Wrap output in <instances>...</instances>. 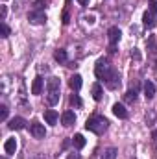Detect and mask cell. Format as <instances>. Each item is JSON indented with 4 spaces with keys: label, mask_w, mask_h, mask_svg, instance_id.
I'll use <instances>...</instances> for the list:
<instances>
[{
    "label": "cell",
    "mask_w": 157,
    "mask_h": 159,
    "mask_svg": "<svg viewBox=\"0 0 157 159\" xmlns=\"http://www.w3.org/2000/svg\"><path fill=\"white\" fill-rule=\"evenodd\" d=\"M117 154H118V150L111 146V148H105L104 150V154L100 156V159H117Z\"/></svg>",
    "instance_id": "d6986e66"
},
{
    "label": "cell",
    "mask_w": 157,
    "mask_h": 159,
    "mask_svg": "<svg viewBox=\"0 0 157 159\" xmlns=\"http://www.w3.org/2000/svg\"><path fill=\"white\" fill-rule=\"evenodd\" d=\"M148 11L154 13L157 17V0H150V2H148Z\"/></svg>",
    "instance_id": "d4e9b609"
},
{
    "label": "cell",
    "mask_w": 157,
    "mask_h": 159,
    "mask_svg": "<svg viewBox=\"0 0 157 159\" xmlns=\"http://www.w3.org/2000/svg\"><path fill=\"white\" fill-rule=\"evenodd\" d=\"M104 85H105L107 89H117L118 85H120V74H118L115 69H113V70L105 76V80H104Z\"/></svg>",
    "instance_id": "277c9868"
},
{
    "label": "cell",
    "mask_w": 157,
    "mask_h": 159,
    "mask_svg": "<svg viewBox=\"0 0 157 159\" xmlns=\"http://www.w3.org/2000/svg\"><path fill=\"white\" fill-rule=\"evenodd\" d=\"M142 22H144V26L146 28H155V24H157V20H155V15L154 13H150V11H146L144 15H142Z\"/></svg>",
    "instance_id": "ba28073f"
},
{
    "label": "cell",
    "mask_w": 157,
    "mask_h": 159,
    "mask_svg": "<svg viewBox=\"0 0 157 159\" xmlns=\"http://www.w3.org/2000/svg\"><path fill=\"white\" fill-rule=\"evenodd\" d=\"M72 146H74L76 150H81V148L85 146V137H83L81 133H76V135L72 137Z\"/></svg>",
    "instance_id": "e0dca14e"
},
{
    "label": "cell",
    "mask_w": 157,
    "mask_h": 159,
    "mask_svg": "<svg viewBox=\"0 0 157 159\" xmlns=\"http://www.w3.org/2000/svg\"><path fill=\"white\" fill-rule=\"evenodd\" d=\"M81 83H83V81H81V76H79V74H74V76L70 78V81H69L70 89H72V91H76V93L81 89Z\"/></svg>",
    "instance_id": "2e32d148"
},
{
    "label": "cell",
    "mask_w": 157,
    "mask_h": 159,
    "mask_svg": "<svg viewBox=\"0 0 157 159\" xmlns=\"http://www.w3.org/2000/svg\"><path fill=\"white\" fill-rule=\"evenodd\" d=\"M0 37H4V39L9 37V26H7L4 20H2V24H0Z\"/></svg>",
    "instance_id": "cb8c5ba5"
},
{
    "label": "cell",
    "mask_w": 157,
    "mask_h": 159,
    "mask_svg": "<svg viewBox=\"0 0 157 159\" xmlns=\"http://www.w3.org/2000/svg\"><path fill=\"white\" fill-rule=\"evenodd\" d=\"M61 122H63V126H72L76 122V113L74 111H65L61 115Z\"/></svg>",
    "instance_id": "30bf717a"
},
{
    "label": "cell",
    "mask_w": 157,
    "mask_h": 159,
    "mask_svg": "<svg viewBox=\"0 0 157 159\" xmlns=\"http://www.w3.org/2000/svg\"><path fill=\"white\" fill-rule=\"evenodd\" d=\"M148 50L150 52H157V37L155 35H150V39H148Z\"/></svg>",
    "instance_id": "603a6c76"
},
{
    "label": "cell",
    "mask_w": 157,
    "mask_h": 159,
    "mask_svg": "<svg viewBox=\"0 0 157 159\" xmlns=\"http://www.w3.org/2000/svg\"><path fill=\"white\" fill-rule=\"evenodd\" d=\"M28 20H30V24H35V26L44 24L46 22V13L43 9H34V11L28 13Z\"/></svg>",
    "instance_id": "3957f363"
},
{
    "label": "cell",
    "mask_w": 157,
    "mask_h": 159,
    "mask_svg": "<svg viewBox=\"0 0 157 159\" xmlns=\"http://www.w3.org/2000/svg\"><path fill=\"white\" fill-rule=\"evenodd\" d=\"M144 96H146L148 100H152V98L155 96V85H154L152 81H146V83H144Z\"/></svg>",
    "instance_id": "5bb4252c"
},
{
    "label": "cell",
    "mask_w": 157,
    "mask_h": 159,
    "mask_svg": "<svg viewBox=\"0 0 157 159\" xmlns=\"http://www.w3.org/2000/svg\"><path fill=\"white\" fill-rule=\"evenodd\" d=\"M43 87H44V80L41 78V76H37V78L34 80V83H32V94H41Z\"/></svg>",
    "instance_id": "8fae6325"
},
{
    "label": "cell",
    "mask_w": 157,
    "mask_h": 159,
    "mask_svg": "<svg viewBox=\"0 0 157 159\" xmlns=\"http://www.w3.org/2000/svg\"><path fill=\"white\" fill-rule=\"evenodd\" d=\"M48 2H50V0H35V2H34V6H35V9H43Z\"/></svg>",
    "instance_id": "83f0119b"
},
{
    "label": "cell",
    "mask_w": 157,
    "mask_h": 159,
    "mask_svg": "<svg viewBox=\"0 0 157 159\" xmlns=\"http://www.w3.org/2000/svg\"><path fill=\"white\" fill-rule=\"evenodd\" d=\"M46 102H48V106H56L59 102V91H50L46 96Z\"/></svg>",
    "instance_id": "ffe728a7"
},
{
    "label": "cell",
    "mask_w": 157,
    "mask_h": 159,
    "mask_svg": "<svg viewBox=\"0 0 157 159\" xmlns=\"http://www.w3.org/2000/svg\"><path fill=\"white\" fill-rule=\"evenodd\" d=\"M30 133L35 137V139H44V135H46V129H44V126L37 122V120H34L32 124H30Z\"/></svg>",
    "instance_id": "8992f818"
},
{
    "label": "cell",
    "mask_w": 157,
    "mask_h": 159,
    "mask_svg": "<svg viewBox=\"0 0 157 159\" xmlns=\"http://www.w3.org/2000/svg\"><path fill=\"white\" fill-rule=\"evenodd\" d=\"M155 69H157V61H155Z\"/></svg>",
    "instance_id": "e575fe53"
},
{
    "label": "cell",
    "mask_w": 157,
    "mask_h": 159,
    "mask_svg": "<svg viewBox=\"0 0 157 159\" xmlns=\"http://www.w3.org/2000/svg\"><path fill=\"white\" fill-rule=\"evenodd\" d=\"M91 94H92V98L96 100V102H100L102 100V94H104V89H102V83H92V87H91Z\"/></svg>",
    "instance_id": "9c48e42d"
},
{
    "label": "cell",
    "mask_w": 157,
    "mask_h": 159,
    "mask_svg": "<svg viewBox=\"0 0 157 159\" xmlns=\"http://www.w3.org/2000/svg\"><path fill=\"white\" fill-rule=\"evenodd\" d=\"M63 24H69V13L67 11L63 13Z\"/></svg>",
    "instance_id": "4dcf8cb0"
},
{
    "label": "cell",
    "mask_w": 157,
    "mask_h": 159,
    "mask_svg": "<svg viewBox=\"0 0 157 159\" xmlns=\"http://www.w3.org/2000/svg\"><path fill=\"white\" fill-rule=\"evenodd\" d=\"M70 104L76 106V107H81V100H79L78 94H72V96H70Z\"/></svg>",
    "instance_id": "4316f807"
},
{
    "label": "cell",
    "mask_w": 157,
    "mask_h": 159,
    "mask_svg": "<svg viewBox=\"0 0 157 159\" xmlns=\"http://www.w3.org/2000/svg\"><path fill=\"white\" fill-rule=\"evenodd\" d=\"M6 15H7V7L0 6V20H6Z\"/></svg>",
    "instance_id": "f1b7e54d"
},
{
    "label": "cell",
    "mask_w": 157,
    "mask_h": 159,
    "mask_svg": "<svg viewBox=\"0 0 157 159\" xmlns=\"http://www.w3.org/2000/svg\"><path fill=\"white\" fill-rule=\"evenodd\" d=\"M54 59H56V61H59V63H67V59H69V56H67V50H63V48H57V50L54 52Z\"/></svg>",
    "instance_id": "ac0fdd59"
},
{
    "label": "cell",
    "mask_w": 157,
    "mask_h": 159,
    "mask_svg": "<svg viewBox=\"0 0 157 159\" xmlns=\"http://www.w3.org/2000/svg\"><path fill=\"white\" fill-rule=\"evenodd\" d=\"M69 159H79V154H74V152H72V154L69 156Z\"/></svg>",
    "instance_id": "d6a6232c"
},
{
    "label": "cell",
    "mask_w": 157,
    "mask_h": 159,
    "mask_svg": "<svg viewBox=\"0 0 157 159\" xmlns=\"http://www.w3.org/2000/svg\"><path fill=\"white\" fill-rule=\"evenodd\" d=\"M78 2H79V6H83V7L89 6V0H78Z\"/></svg>",
    "instance_id": "1f68e13d"
},
{
    "label": "cell",
    "mask_w": 157,
    "mask_h": 159,
    "mask_svg": "<svg viewBox=\"0 0 157 159\" xmlns=\"http://www.w3.org/2000/svg\"><path fill=\"white\" fill-rule=\"evenodd\" d=\"M0 159H6V157H0Z\"/></svg>",
    "instance_id": "d590c367"
},
{
    "label": "cell",
    "mask_w": 157,
    "mask_h": 159,
    "mask_svg": "<svg viewBox=\"0 0 157 159\" xmlns=\"http://www.w3.org/2000/svg\"><path fill=\"white\" fill-rule=\"evenodd\" d=\"M7 111H9V109H7V106H4V104H2V106H0V120H2V122H4V120H7Z\"/></svg>",
    "instance_id": "484cf974"
},
{
    "label": "cell",
    "mask_w": 157,
    "mask_h": 159,
    "mask_svg": "<svg viewBox=\"0 0 157 159\" xmlns=\"http://www.w3.org/2000/svg\"><path fill=\"white\" fill-rule=\"evenodd\" d=\"M107 128H109L107 119H105V117H100V115H94V117L87 119V122H85V129H89V131H92V133H96V135L105 133Z\"/></svg>",
    "instance_id": "6da1fadb"
},
{
    "label": "cell",
    "mask_w": 157,
    "mask_h": 159,
    "mask_svg": "<svg viewBox=\"0 0 157 159\" xmlns=\"http://www.w3.org/2000/svg\"><path fill=\"white\" fill-rule=\"evenodd\" d=\"M4 150H6V154L13 156V154L17 152V141H15V139H7V141L4 143Z\"/></svg>",
    "instance_id": "7c38bea8"
},
{
    "label": "cell",
    "mask_w": 157,
    "mask_h": 159,
    "mask_svg": "<svg viewBox=\"0 0 157 159\" xmlns=\"http://www.w3.org/2000/svg\"><path fill=\"white\" fill-rule=\"evenodd\" d=\"M28 159H46V157H44L43 154H34L32 157H28Z\"/></svg>",
    "instance_id": "f546056e"
},
{
    "label": "cell",
    "mask_w": 157,
    "mask_h": 159,
    "mask_svg": "<svg viewBox=\"0 0 157 159\" xmlns=\"http://www.w3.org/2000/svg\"><path fill=\"white\" fill-rule=\"evenodd\" d=\"M113 113H115V117H118V119H128V109L122 104H115L113 106Z\"/></svg>",
    "instance_id": "4fadbf2b"
},
{
    "label": "cell",
    "mask_w": 157,
    "mask_h": 159,
    "mask_svg": "<svg viewBox=\"0 0 157 159\" xmlns=\"http://www.w3.org/2000/svg\"><path fill=\"white\" fill-rule=\"evenodd\" d=\"M7 128H9V129H13V131L24 129V128H26V120L22 119V117H15V119H11V120H9Z\"/></svg>",
    "instance_id": "52a82bcc"
},
{
    "label": "cell",
    "mask_w": 157,
    "mask_h": 159,
    "mask_svg": "<svg viewBox=\"0 0 157 159\" xmlns=\"http://www.w3.org/2000/svg\"><path fill=\"white\" fill-rule=\"evenodd\" d=\"M124 100H126L128 104H135V100H137V91H135V89H129V91L124 94Z\"/></svg>",
    "instance_id": "7402d4cb"
},
{
    "label": "cell",
    "mask_w": 157,
    "mask_h": 159,
    "mask_svg": "<svg viewBox=\"0 0 157 159\" xmlns=\"http://www.w3.org/2000/svg\"><path fill=\"white\" fill-rule=\"evenodd\" d=\"M59 78H50L48 81H46V89H48V93L50 91H59Z\"/></svg>",
    "instance_id": "44dd1931"
},
{
    "label": "cell",
    "mask_w": 157,
    "mask_h": 159,
    "mask_svg": "<svg viewBox=\"0 0 157 159\" xmlns=\"http://www.w3.org/2000/svg\"><path fill=\"white\" fill-rule=\"evenodd\" d=\"M120 35H122V34H120V30H118L117 26H111V28H109L107 37H109V43H111V48H109V52H111V54H113V52H117V50H115V44L120 41Z\"/></svg>",
    "instance_id": "5b68a950"
},
{
    "label": "cell",
    "mask_w": 157,
    "mask_h": 159,
    "mask_svg": "<svg viewBox=\"0 0 157 159\" xmlns=\"http://www.w3.org/2000/svg\"><path fill=\"white\" fill-rule=\"evenodd\" d=\"M152 135H154V139H157V129H154V133H152Z\"/></svg>",
    "instance_id": "836d02e7"
},
{
    "label": "cell",
    "mask_w": 157,
    "mask_h": 159,
    "mask_svg": "<svg viewBox=\"0 0 157 159\" xmlns=\"http://www.w3.org/2000/svg\"><path fill=\"white\" fill-rule=\"evenodd\" d=\"M111 70H113V67L109 65L107 59H98V63H96V67H94V74H96V78L98 80H105V76H107Z\"/></svg>",
    "instance_id": "7a4b0ae2"
},
{
    "label": "cell",
    "mask_w": 157,
    "mask_h": 159,
    "mask_svg": "<svg viewBox=\"0 0 157 159\" xmlns=\"http://www.w3.org/2000/svg\"><path fill=\"white\" fill-rule=\"evenodd\" d=\"M57 119H59V115H57L54 109H46V111H44V120H46L48 124H52V126H54V124L57 122Z\"/></svg>",
    "instance_id": "9a60e30c"
}]
</instances>
